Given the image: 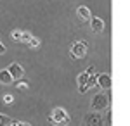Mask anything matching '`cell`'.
Returning a JSON list of instances; mask_svg holds the SVG:
<instances>
[{
	"mask_svg": "<svg viewBox=\"0 0 130 126\" xmlns=\"http://www.w3.org/2000/svg\"><path fill=\"white\" fill-rule=\"evenodd\" d=\"M111 104V95L109 92H102L101 90L99 93H95L94 97H92V102H90V109L94 111V112H102V111H106Z\"/></svg>",
	"mask_w": 130,
	"mask_h": 126,
	"instance_id": "obj_1",
	"label": "cell"
},
{
	"mask_svg": "<svg viewBox=\"0 0 130 126\" xmlns=\"http://www.w3.org/2000/svg\"><path fill=\"white\" fill-rule=\"evenodd\" d=\"M10 38L19 41V43H24V45L30 47V49H37V47L40 45V40L35 38L33 35H30L28 31H23V29H14V31L10 33Z\"/></svg>",
	"mask_w": 130,
	"mask_h": 126,
	"instance_id": "obj_2",
	"label": "cell"
},
{
	"mask_svg": "<svg viewBox=\"0 0 130 126\" xmlns=\"http://www.w3.org/2000/svg\"><path fill=\"white\" fill-rule=\"evenodd\" d=\"M87 52H89V45H87V41H83V40H76V41H73V45H71L70 55H71V59H83L85 55H87Z\"/></svg>",
	"mask_w": 130,
	"mask_h": 126,
	"instance_id": "obj_3",
	"label": "cell"
},
{
	"mask_svg": "<svg viewBox=\"0 0 130 126\" xmlns=\"http://www.w3.org/2000/svg\"><path fill=\"white\" fill-rule=\"evenodd\" d=\"M50 121H52L54 124H57V126L70 124V114H68L62 107H56V109H52V112H50Z\"/></svg>",
	"mask_w": 130,
	"mask_h": 126,
	"instance_id": "obj_4",
	"label": "cell"
},
{
	"mask_svg": "<svg viewBox=\"0 0 130 126\" xmlns=\"http://www.w3.org/2000/svg\"><path fill=\"white\" fill-rule=\"evenodd\" d=\"M83 126H106L104 124V117L101 112H89L83 117Z\"/></svg>",
	"mask_w": 130,
	"mask_h": 126,
	"instance_id": "obj_5",
	"label": "cell"
},
{
	"mask_svg": "<svg viewBox=\"0 0 130 126\" xmlns=\"http://www.w3.org/2000/svg\"><path fill=\"white\" fill-rule=\"evenodd\" d=\"M111 85H113V81H111V76H109V74H106V73L97 74V87H99L102 92H109V90H111Z\"/></svg>",
	"mask_w": 130,
	"mask_h": 126,
	"instance_id": "obj_6",
	"label": "cell"
},
{
	"mask_svg": "<svg viewBox=\"0 0 130 126\" xmlns=\"http://www.w3.org/2000/svg\"><path fill=\"white\" fill-rule=\"evenodd\" d=\"M9 73H10V76L14 78V79H18L19 81L21 78H23V74H24V69H23V66L21 64H18V62H12L9 68Z\"/></svg>",
	"mask_w": 130,
	"mask_h": 126,
	"instance_id": "obj_7",
	"label": "cell"
},
{
	"mask_svg": "<svg viewBox=\"0 0 130 126\" xmlns=\"http://www.w3.org/2000/svg\"><path fill=\"white\" fill-rule=\"evenodd\" d=\"M90 26H92V31L94 33H102L104 31V21L101 19V17H92L90 19Z\"/></svg>",
	"mask_w": 130,
	"mask_h": 126,
	"instance_id": "obj_8",
	"label": "cell"
},
{
	"mask_svg": "<svg viewBox=\"0 0 130 126\" xmlns=\"http://www.w3.org/2000/svg\"><path fill=\"white\" fill-rule=\"evenodd\" d=\"M76 16H78V17H80L82 21H85V23H89V21L92 19L89 7H85V5H80V7L76 9Z\"/></svg>",
	"mask_w": 130,
	"mask_h": 126,
	"instance_id": "obj_9",
	"label": "cell"
},
{
	"mask_svg": "<svg viewBox=\"0 0 130 126\" xmlns=\"http://www.w3.org/2000/svg\"><path fill=\"white\" fill-rule=\"evenodd\" d=\"M87 83H89V74H87V73H82L80 76H78V85H80V87H78V92H80V93H85V92L89 90V88H87Z\"/></svg>",
	"mask_w": 130,
	"mask_h": 126,
	"instance_id": "obj_10",
	"label": "cell"
},
{
	"mask_svg": "<svg viewBox=\"0 0 130 126\" xmlns=\"http://www.w3.org/2000/svg\"><path fill=\"white\" fill-rule=\"evenodd\" d=\"M14 81V78L10 76L9 69H0V83L2 85H10Z\"/></svg>",
	"mask_w": 130,
	"mask_h": 126,
	"instance_id": "obj_11",
	"label": "cell"
},
{
	"mask_svg": "<svg viewBox=\"0 0 130 126\" xmlns=\"http://www.w3.org/2000/svg\"><path fill=\"white\" fill-rule=\"evenodd\" d=\"M12 123V119L9 116H5V114H0V126H9Z\"/></svg>",
	"mask_w": 130,
	"mask_h": 126,
	"instance_id": "obj_12",
	"label": "cell"
},
{
	"mask_svg": "<svg viewBox=\"0 0 130 126\" xmlns=\"http://www.w3.org/2000/svg\"><path fill=\"white\" fill-rule=\"evenodd\" d=\"M111 117H113V114H111V111H108L106 116H104V124L106 126H111Z\"/></svg>",
	"mask_w": 130,
	"mask_h": 126,
	"instance_id": "obj_13",
	"label": "cell"
},
{
	"mask_svg": "<svg viewBox=\"0 0 130 126\" xmlns=\"http://www.w3.org/2000/svg\"><path fill=\"white\" fill-rule=\"evenodd\" d=\"M18 88L23 90V92H26V90H28V83H26V81H18Z\"/></svg>",
	"mask_w": 130,
	"mask_h": 126,
	"instance_id": "obj_14",
	"label": "cell"
},
{
	"mask_svg": "<svg viewBox=\"0 0 130 126\" xmlns=\"http://www.w3.org/2000/svg\"><path fill=\"white\" fill-rule=\"evenodd\" d=\"M9 126H31V124H28V123H24V121H12Z\"/></svg>",
	"mask_w": 130,
	"mask_h": 126,
	"instance_id": "obj_15",
	"label": "cell"
},
{
	"mask_svg": "<svg viewBox=\"0 0 130 126\" xmlns=\"http://www.w3.org/2000/svg\"><path fill=\"white\" fill-rule=\"evenodd\" d=\"M12 100H14L12 95H5V97H4V102H5V104H12Z\"/></svg>",
	"mask_w": 130,
	"mask_h": 126,
	"instance_id": "obj_16",
	"label": "cell"
},
{
	"mask_svg": "<svg viewBox=\"0 0 130 126\" xmlns=\"http://www.w3.org/2000/svg\"><path fill=\"white\" fill-rule=\"evenodd\" d=\"M2 54H5V45H4V43H0V55H2Z\"/></svg>",
	"mask_w": 130,
	"mask_h": 126,
	"instance_id": "obj_17",
	"label": "cell"
},
{
	"mask_svg": "<svg viewBox=\"0 0 130 126\" xmlns=\"http://www.w3.org/2000/svg\"><path fill=\"white\" fill-rule=\"evenodd\" d=\"M62 126H68V124H62Z\"/></svg>",
	"mask_w": 130,
	"mask_h": 126,
	"instance_id": "obj_18",
	"label": "cell"
}]
</instances>
